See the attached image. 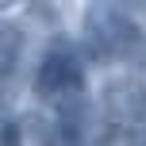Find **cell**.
I'll list each match as a JSON object with an SVG mask.
<instances>
[{
    "label": "cell",
    "instance_id": "obj_1",
    "mask_svg": "<svg viewBox=\"0 0 146 146\" xmlns=\"http://www.w3.org/2000/svg\"><path fill=\"white\" fill-rule=\"evenodd\" d=\"M142 31L119 8V0H96L85 12V42L96 58H127Z\"/></svg>",
    "mask_w": 146,
    "mask_h": 146
},
{
    "label": "cell",
    "instance_id": "obj_2",
    "mask_svg": "<svg viewBox=\"0 0 146 146\" xmlns=\"http://www.w3.org/2000/svg\"><path fill=\"white\" fill-rule=\"evenodd\" d=\"M81 88H85V66H81V58L69 46H50V50L42 54V62H38V69H35L38 100L66 104L73 96H85Z\"/></svg>",
    "mask_w": 146,
    "mask_h": 146
},
{
    "label": "cell",
    "instance_id": "obj_3",
    "mask_svg": "<svg viewBox=\"0 0 146 146\" xmlns=\"http://www.w3.org/2000/svg\"><path fill=\"white\" fill-rule=\"evenodd\" d=\"M100 111L111 127H131L146 115V85L139 77H108L100 88Z\"/></svg>",
    "mask_w": 146,
    "mask_h": 146
},
{
    "label": "cell",
    "instance_id": "obj_4",
    "mask_svg": "<svg viewBox=\"0 0 146 146\" xmlns=\"http://www.w3.org/2000/svg\"><path fill=\"white\" fill-rule=\"evenodd\" d=\"M23 42H27V31L12 19H0V77H8L15 66H19Z\"/></svg>",
    "mask_w": 146,
    "mask_h": 146
},
{
    "label": "cell",
    "instance_id": "obj_5",
    "mask_svg": "<svg viewBox=\"0 0 146 146\" xmlns=\"http://www.w3.org/2000/svg\"><path fill=\"white\" fill-rule=\"evenodd\" d=\"M19 127H15V119H0V142H19Z\"/></svg>",
    "mask_w": 146,
    "mask_h": 146
},
{
    "label": "cell",
    "instance_id": "obj_6",
    "mask_svg": "<svg viewBox=\"0 0 146 146\" xmlns=\"http://www.w3.org/2000/svg\"><path fill=\"white\" fill-rule=\"evenodd\" d=\"M127 62H135V66L146 69V35H139V42L131 46V54H127Z\"/></svg>",
    "mask_w": 146,
    "mask_h": 146
},
{
    "label": "cell",
    "instance_id": "obj_7",
    "mask_svg": "<svg viewBox=\"0 0 146 146\" xmlns=\"http://www.w3.org/2000/svg\"><path fill=\"white\" fill-rule=\"evenodd\" d=\"M123 4H127V8H131V12H139V15H142V19H146V0H123Z\"/></svg>",
    "mask_w": 146,
    "mask_h": 146
},
{
    "label": "cell",
    "instance_id": "obj_8",
    "mask_svg": "<svg viewBox=\"0 0 146 146\" xmlns=\"http://www.w3.org/2000/svg\"><path fill=\"white\" fill-rule=\"evenodd\" d=\"M15 4V0H0V12H4V8H12Z\"/></svg>",
    "mask_w": 146,
    "mask_h": 146
}]
</instances>
